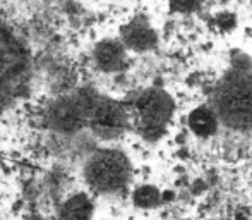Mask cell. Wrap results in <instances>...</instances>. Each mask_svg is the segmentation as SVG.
<instances>
[{
    "label": "cell",
    "mask_w": 252,
    "mask_h": 220,
    "mask_svg": "<svg viewBox=\"0 0 252 220\" xmlns=\"http://www.w3.org/2000/svg\"><path fill=\"white\" fill-rule=\"evenodd\" d=\"M213 110L221 124L235 131H252V71L239 67L218 83Z\"/></svg>",
    "instance_id": "cell-1"
},
{
    "label": "cell",
    "mask_w": 252,
    "mask_h": 220,
    "mask_svg": "<svg viewBox=\"0 0 252 220\" xmlns=\"http://www.w3.org/2000/svg\"><path fill=\"white\" fill-rule=\"evenodd\" d=\"M159 200H161L159 191L153 186H141L132 194L134 205L139 208H155L159 203Z\"/></svg>",
    "instance_id": "cell-11"
},
{
    "label": "cell",
    "mask_w": 252,
    "mask_h": 220,
    "mask_svg": "<svg viewBox=\"0 0 252 220\" xmlns=\"http://www.w3.org/2000/svg\"><path fill=\"white\" fill-rule=\"evenodd\" d=\"M96 93L81 91L77 97L62 98L48 110V122L57 133L74 134L88 124V113L93 105Z\"/></svg>",
    "instance_id": "cell-4"
},
{
    "label": "cell",
    "mask_w": 252,
    "mask_h": 220,
    "mask_svg": "<svg viewBox=\"0 0 252 220\" xmlns=\"http://www.w3.org/2000/svg\"><path fill=\"white\" fill-rule=\"evenodd\" d=\"M172 97L159 88L144 90L136 100V112L139 119V129L146 140L155 141L161 136L163 129L173 115Z\"/></svg>",
    "instance_id": "cell-3"
},
{
    "label": "cell",
    "mask_w": 252,
    "mask_h": 220,
    "mask_svg": "<svg viewBox=\"0 0 252 220\" xmlns=\"http://www.w3.org/2000/svg\"><path fill=\"white\" fill-rule=\"evenodd\" d=\"M218 117L211 107H197L189 115V127L196 136L209 138L218 131Z\"/></svg>",
    "instance_id": "cell-9"
},
{
    "label": "cell",
    "mask_w": 252,
    "mask_h": 220,
    "mask_svg": "<svg viewBox=\"0 0 252 220\" xmlns=\"http://www.w3.org/2000/svg\"><path fill=\"white\" fill-rule=\"evenodd\" d=\"M28 67V52L19 38L0 23V90L16 81Z\"/></svg>",
    "instance_id": "cell-6"
},
{
    "label": "cell",
    "mask_w": 252,
    "mask_h": 220,
    "mask_svg": "<svg viewBox=\"0 0 252 220\" xmlns=\"http://www.w3.org/2000/svg\"><path fill=\"white\" fill-rule=\"evenodd\" d=\"M208 0H170V10L177 14H190L196 12Z\"/></svg>",
    "instance_id": "cell-12"
},
{
    "label": "cell",
    "mask_w": 252,
    "mask_h": 220,
    "mask_svg": "<svg viewBox=\"0 0 252 220\" xmlns=\"http://www.w3.org/2000/svg\"><path fill=\"white\" fill-rule=\"evenodd\" d=\"M86 181L94 191L115 193L127 186L130 179V164L122 151L105 150L93 155L84 169Z\"/></svg>",
    "instance_id": "cell-2"
},
{
    "label": "cell",
    "mask_w": 252,
    "mask_h": 220,
    "mask_svg": "<svg viewBox=\"0 0 252 220\" xmlns=\"http://www.w3.org/2000/svg\"><path fill=\"white\" fill-rule=\"evenodd\" d=\"M91 215H93L91 200L84 193H77L62 205L59 220H91Z\"/></svg>",
    "instance_id": "cell-10"
},
{
    "label": "cell",
    "mask_w": 252,
    "mask_h": 220,
    "mask_svg": "<svg viewBox=\"0 0 252 220\" xmlns=\"http://www.w3.org/2000/svg\"><path fill=\"white\" fill-rule=\"evenodd\" d=\"M119 40L122 41V45L127 50L144 54V52H151L153 48H156L158 35L146 17L136 16L120 28Z\"/></svg>",
    "instance_id": "cell-7"
},
{
    "label": "cell",
    "mask_w": 252,
    "mask_h": 220,
    "mask_svg": "<svg viewBox=\"0 0 252 220\" xmlns=\"http://www.w3.org/2000/svg\"><path fill=\"white\" fill-rule=\"evenodd\" d=\"M93 60L96 69H100L101 73H120L127 66V48L119 38H103L94 45Z\"/></svg>",
    "instance_id": "cell-8"
},
{
    "label": "cell",
    "mask_w": 252,
    "mask_h": 220,
    "mask_svg": "<svg viewBox=\"0 0 252 220\" xmlns=\"http://www.w3.org/2000/svg\"><path fill=\"white\" fill-rule=\"evenodd\" d=\"M88 126L103 140L120 136L127 127V112L119 102L96 95L88 113Z\"/></svg>",
    "instance_id": "cell-5"
}]
</instances>
